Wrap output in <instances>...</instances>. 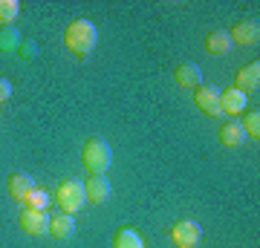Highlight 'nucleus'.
Wrapping results in <instances>:
<instances>
[{"label": "nucleus", "instance_id": "nucleus-1", "mask_svg": "<svg viewBox=\"0 0 260 248\" xmlns=\"http://www.w3.org/2000/svg\"><path fill=\"white\" fill-rule=\"evenodd\" d=\"M99 44V29L90 18H75L64 29V46L75 58H87Z\"/></svg>", "mask_w": 260, "mask_h": 248}, {"label": "nucleus", "instance_id": "nucleus-2", "mask_svg": "<svg viewBox=\"0 0 260 248\" xmlns=\"http://www.w3.org/2000/svg\"><path fill=\"white\" fill-rule=\"evenodd\" d=\"M113 162V153H110V145L104 141V138L93 136V138H87L81 147V165L84 170L90 176H104V170L110 167Z\"/></svg>", "mask_w": 260, "mask_h": 248}, {"label": "nucleus", "instance_id": "nucleus-3", "mask_svg": "<svg viewBox=\"0 0 260 248\" xmlns=\"http://www.w3.org/2000/svg\"><path fill=\"white\" fill-rule=\"evenodd\" d=\"M55 202L58 208H61V214H78L87 205V193H84V182L81 179H61L55 188Z\"/></svg>", "mask_w": 260, "mask_h": 248}, {"label": "nucleus", "instance_id": "nucleus-4", "mask_svg": "<svg viewBox=\"0 0 260 248\" xmlns=\"http://www.w3.org/2000/svg\"><path fill=\"white\" fill-rule=\"evenodd\" d=\"M220 87L217 84H208V87H197L194 90V104L200 110L208 116V119H217V116H223L220 113Z\"/></svg>", "mask_w": 260, "mask_h": 248}, {"label": "nucleus", "instance_id": "nucleus-5", "mask_svg": "<svg viewBox=\"0 0 260 248\" xmlns=\"http://www.w3.org/2000/svg\"><path fill=\"white\" fill-rule=\"evenodd\" d=\"M200 237H203V231H200V225L194 220H179L171 228V239H174L177 248H194L200 242Z\"/></svg>", "mask_w": 260, "mask_h": 248}, {"label": "nucleus", "instance_id": "nucleus-6", "mask_svg": "<svg viewBox=\"0 0 260 248\" xmlns=\"http://www.w3.org/2000/svg\"><path fill=\"white\" fill-rule=\"evenodd\" d=\"M20 228H23V234H29V237H41V234H47L49 231V217L47 211H32V208H23L18 217Z\"/></svg>", "mask_w": 260, "mask_h": 248}, {"label": "nucleus", "instance_id": "nucleus-7", "mask_svg": "<svg viewBox=\"0 0 260 248\" xmlns=\"http://www.w3.org/2000/svg\"><path fill=\"white\" fill-rule=\"evenodd\" d=\"M35 188L38 185L29 173H9V179H6V191H9V196L15 199V202H23Z\"/></svg>", "mask_w": 260, "mask_h": 248}, {"label": "nucleus", "instance_id": "nucleus-8", "mask_svg": "<svg viewBox=\"0 0 260 248\" xmlns=\"http://www.w3.org/2000/svg\"><path fill=\"white\" fill-rule=\"evenodd\" d=\"M234 87L240 92H254L260 87V64L257 61H251V64H246V66H240L237 69V78H234Z\"/></svg>", "mask_w": 260, "mask_h": 248}, {"label": "nucleus", "instance_id": "nucleus-9", "mask_svg": "<svg viewBox=\"0 0 260 248\" xmlns=\"http://www.w3.org/2000/svg\"><path fill=\"white\" fill-rule=\"evenodd\" d=\"M232 38V44H243V46H251L260 41V26L257 20H240V23H234V29L229 32Z\"/></svg>", "mask_w": 260, "mask_h": 248}, {"label": "nucleus", "instance_id": "nucleus-10", "mask_svg": "<svg viewBox=\"0 0 260 248\" xmlns=\"http://www.w3.org/2000/svg\"><path fill=\"white\" fill-rule=\"evenodd\" d=\"M84 193H87V202L102 205V202H107V196H110V182H107L104 176H87V179H84Z\"/></svg>", "mask_w": 260, "mask_h": 248}, {"label": "nucleus", "instance_id": "nucleus-11", "mask_svg": "<svg viewBox=\"0 0 260 248\" xmlns=\"http://www.w3.org/2000/svg\"><path fill=\"white\" fill-rule=\"evenodd\" d=\"M220 113H229V116H240V113H246V92H240L237 87L223 90L220 92Z\"/></svg>", "mask_w": 260, "mask_h": 248}, {"label": "nucleus", "instance_id": "nucleus-12", "mask_svg": "<svg viewBox=\"0 0 260 248\" xmlns=\"http://www.w3.org/2000/svg\"><path fill=\"white\" fill-rule=\"evenodd\" d=\"M174 78H177L179 87H188V90L203 87V69H200L197 64H191V61H185V64H177V69H174Z\"/></svg>", "mask_w": 260, "mask_h": 248}, {"label": "nucleus", "instance_id": "nucleus-13", "mask_svg": "<svg viewBox=\"0 0 260 248\" xmlns=\"http://www.w3.org/2000/svg\"><path fill=\"white\" fill-rule=\"evenodd\" d=\"M205 46V52L208 55H217V58H223L229 49H232V38H229V32H208L203 41Z\"/></svg>", "mask_w": 260, "mask_h": 248}, {"label": "nucleus", "instance_id": "nucleus-14", "mask_svg": "<svg viewBox=\"0 0 260 248\" xmlns=\"http://www.w3.org/2000/svg\"><path fill=\"white\" fill-rule=\"evenodd\" d=\"M49 234L55 239H70L75 234V220L70 214H58V217H49Z\"/></svg>", "mask_w": 260, "mask_h": 248}, {"label": "nucleus", "instance_id": "nucleus-15", "mask_svg": "<svg viewBox=\"0 0 260 248\" xmlns=\"http://www.w3.org/2000/svg\"><path fill=\"white\" fill-rule=\"evenodd\" d=\"M217 133H220V141H223L225 147H240L243 141H246V133H243L240 121H234V119H229Z\"/></svg>", "mask_w": 260, "mask_h": 248}, {"label": "nucleus", "instance_id": "nucleus-16", "mask_svg": "<svg viewBox=\"0 0 260 248\" xmlns=\"http://www.w3.org/2000/svg\"><path fill=\"white\" fill-rule=\"evenodd\" d=\"M113 248H145V239H142L139 231L119 228L116 234H113Z\"/></svg>", "mask_w": 260, "mask_h": 248}, {"label": "nucleus", "instance_id": "nucleus-17", "mask_svg": "<svg viewBox=\"0 0 260 248\" xmlns=\"http://www.w3.org/2000/svg\"><path fill=\"white\" fill-rule=\"evenodd\" d=\"M20 41L23 38L15 26H0V52H18Z\"/></svg>", "mask_w": 260, "mask_h": 248}, {"label": "nucleus", "instance_id": "nucleus-18", "mask_svg": "<svg viewBox=\"0 0 260 248\" xmlns=\"http://www.w3.org/2000/svg\"><path fill=\"white\" fill-rule=\"evenodd\" d=\"M240 127H243V133H246V138H254V141H257L260 138V113L257 110H246L243 113Z\"/></svg>", "mask_w": 260, "mask_h": 248}, {"label": "nucleus", "instance_id": "nucleus-19", "mask_svg": "<svg viewBox=\"0 0 260 248\" xmlns=\"http://www.w3.org/2000/svg\"><path fill=\"white\" fill-rule=\"evenodd\" d=\"M18 15H20L18 0H0V26H15Z\"/></svg>", "mask_w": 260, "mask_h": 248}, {"label": "nucleus", "instance_id": "nucleus-20", "mask_svg": "<svg viewBox=\"0 0 260 248\" xmlns=\"http://www.w3.org/2000/svg\"><path fill=\"white\" fill-rule=\"evenodd\" d=\"M47 205H49V196H47V191H41V188H35V191L23 199V208H32V211H47Z\"/></svg>", "mask_w": 260, "mask_h": 248}, {"label": "nucleus", "instance_id": "nucleus-21", "mask_svg": "<svg viewBox=\"0 0 260 248\" xmlns=\"http://www.w3.org/2000/svg\"><path fill=\"white\" fill-rule=\"evenodd\" d=\"M18 55L23 58V61H29V58H35V44H32V41H23V44L18 46Z\"/></svg>", "mask_w": 260, "mask_h": 248}, {"label": "nucleus", "instance_id": "nucleus-22", "mask_svg": "<svg viewBox=\"0 0 260 248\" xmlns=\"http://www.w3.org/2000/svg\"><path fill=\"white\" fill-rule=\"evenodd\" d=\"M12 95V81L9 78H0V101H6Z\"/></svg>", "mask_w": 260, "mask_h": 248}]
</instances>
